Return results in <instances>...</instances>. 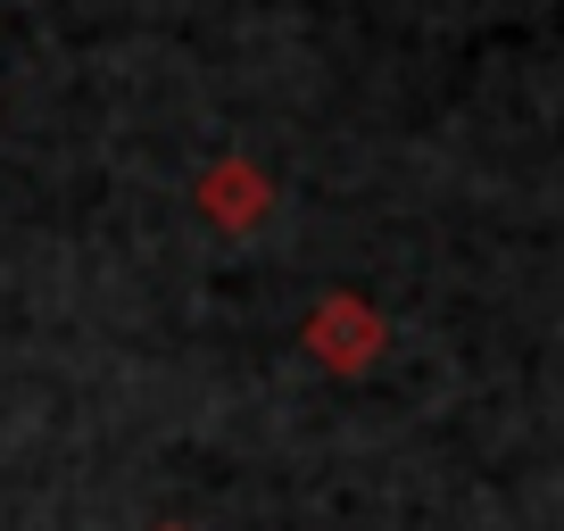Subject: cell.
Instances as JSON below:
<instances>
[{"instance_id":"1","label":"cell","mask_w":564,"mask_h":531,"mask_svg":"<svg viewBox=\"0 0 564 531\" xmlns=\"http://www.w3.org/2000/svg\"><path fill=\"white\" fill-rule=\"evenodd\" d=\"M192 199H199V216H208L216 232H258L265 216H274V183H265L249 159H216V166H199Z\"/></svg>"},{"instance_id":"3","label":"cell","mask_w":564,"mask_h":531,"mask_svg":"<svg viewBox=\"0 0 564 531\" xmlns=\"http://www.w3.org/2000/svg\"><path fill=\"white\" fill-rule=\"evenodd\" d=\"M150 531H183V523H150Z\"/></svg>"},{"instance_id":"2","label":"cell","mask_w":564,"mask_h":531,"mask_svg":"<svg viewBox=\"0 0 564 531\" xmlns=\"http://www.w3.org/2000/svg\"><path fill=\"white\" fill-rule=\"evenodd\" d=\"M307 349H316L333 373H357V366H373V349H382V316L340 291V300H324L316 316H307Z\"/></svg>"}]
</instances>
